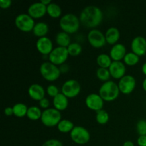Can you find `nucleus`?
Returning <instances> with one entry per match:
<instances>
[{"label":"nucleus","mask_w":146,"mask_h":146,"mask_svg":"<svg viewBox=\"0 0 146 146\" xmlns=\"http://www.w3.org/2000/svg\"><path fill=\"white\" fill-rule=\"evenodd\" d=\"M142 71H143V73L145 74V75H146V62L145 63V64H143V65Z\"/></svg>","instance_id":"obj_41"},{"label":"nucleus","mask_w":146,"mask_h":146,"mask_svg":"<svg viewBox=\"0 0 146 146\" xmlns=\"http://www.w3.org/2000/svg\"><path fill=\"white\" fill-rule=\"evenodd\" d=\"M108 69L111 76L116 79H121L125 76L126 72L125 64L121 61H113Z\"/></svg>","instance_id":"obj_15"},{"label":"nucleus","mask_w":146,"mask_h":146,"mask_svg":"<svg viewBox=\"0 0 146 146\" xmlns=\"http://www.w3.org/2000/svg\"><path fill=\"white\" fill-rule=\"evenodd\" d=\"M48 31V26L46 23L41 22L36 23L34 29H33V33L35 36L41 38V37L46 36V34Z\"/></svg>","instance_id":"obj_22"},{"label":"nucleus","mask_w":146,"mask_h":146,"mask_svg":"<svg viewBox=\"0 0 146 146\" xmlns=\"http://www.w3.org/2000/svg\"><path fill=\"white\" fill-rule=\"evenodd\" d=\"M41 121L42 123L47 127L58 125L61 121V113L56 108H47L42 112Z\"/></svg>","instance_id":"obj_5"},{"label":"nucleus","mask_w":146,"mask_h":146,"mask_svg":"<svg viewBox=\"0 0 146 146\" xmlns=\"http://www.w3.org/2000/svg\"><path fill=\"white\" fill-rule=\"evenodd\" d=\"M68 52L67 48L61 46H57L53 49L51 54L48 55L49 61L55 65H61L65 63L68 56Z\"/></svg>","instance_id":"obj_8"},{"label":"nucleus","mask_w":146,"mask_h":146,"mask_svg":"<svg viewBox=\"0 0 146 146\" xmlns=\"http://www.w3.org/2000/svg\"><path fill=\"white\" fill-rule=\"evenodd\" d=\"M42 146H63V144L57 139H50L46 141Z\"/></svg>","instance_id":"obj_34"},{"label":"nucleus","mask_w":146,"mask_h":146,"mask_svg":"<svg viewBox=\"0 0 146 146\" xmlns=\"http://www.w3.org/2000/svg\"><path fill=\"white\" fill-rule=\"evenodd\" d=\"M123 146H134V144L132 141H125V142L124 143Z\"/></svg>","instance_id":"obj_39"},{"label":"nucleus","mask_w":146,"mask_h":146,"mask_svg":"<svg viewBox=\"0 0 146 146\" xmlns=\"http://www.w3.org/2000/svg\"><path fill=\"white\" fill-rule=\"evenodd\" d=\"M61 8L58 4L51 2L47 6V13L52 18H58L61 15Z\"/></svg>","instance_id":"obj_26"},{"label":"nucleus","mask_w":146,"mask_h":146,"mask_svg":"<svg viewBox=\"0 0 146 146\" xmlns=\"http://www.w3.org/2000/svg\"><path fill=\"white\" fill-rule=\"evenodd\" d=\"M54 108L58 111H64L67 108L68 106V99L64 94L62 93H59L57 96H56L53 99Z\"/></svg>","instance_id":"obj_19"},{"label":"nucleus","mask_w":146,"mask_h":146,"mask_svg":"<svg viewBox=\"0 0 146 146\" xmlns=\"http://www.w3.org/2000/svg\"><path fill=\"white\" fill-rule=\"evenodd\" d=\"M61 91L68 98H74L78 96L81 91V84L76 80H67L63 84Z\"/></svg>","instance_id":"obj_9"},{"label":"nucleus","mask_w":146,"mask_h":146,"mask_svg":"<svg viewBox=\"0 0 146 146\" xmlns=\"http://www.w3.org/2000/svg\"><path fill=\"white\" fill-rule=\"evenodd\" d=\"M41 2L43 4H44V5L48 6V5H49L50 4H51V0H41Z\"/></svg>","instance_id":"obj_40"},{"label":"nucleus","mask_w":146,"mask_h":146,"mask_svg":"<svg viewBox=\"0 0 146 146\" xmlns=\"http://www.w3.org/2000/svg\"><path fill=\"white\" fill-rule=\"evenodd\" d=\"M56 41L58 46L65 47V48H67L71 44V38L68 33L63 31H60L57 34L56 36Z\"/></svg>","instance_id":"obj_21"},{"label":"nucleus","mask_w":146,"mask_h":146,"mask_svg":"<svg viewBox=\"0 0 146 146\" xmlns=\"http://www.w3.org/2000/svg\"><path fill=\"white\" fill-rule=\"evenodd\" d=\"M96 76L98 79L101 80V81H104V82H106V81H109L110 77L111 76L109 69H108V68H101V67H99L97 69Z\"/></svg>","instance_id":"obj_29"},{"label":"nucleus","mask_w":146,"mask_h":146,"mask_svg":"<svg viewBox=\"0 0 146 146\" xmlns=\"http://www.w3.org/2000/svg\"><path fill=\"white\" fill-rule=\"evenodd\" d=\"M104 17L103 11L99 7L94 5L86 7L81 11L79 19L81 24L88 28H94L101 23Z\"/></svg>","instance_id":"obj_1"},{"label":"nucleus","mask_w":146,"mask_h":146,"mask_svg":"<svg viewBox=\"0 0 146 146\" xmlns=\"http://www.w3.org/2000/svg\"><path fill=\"white\" fill-rule=\"evenodd\" d=\"M111 59H112V58H111V56H108V54H101L97 56L96 61L98 65L101 68H109V67L111 66V64H112L113 62V61H111Z\"/></svg>","instance_id":"obj_23"},{"label":"nucleus","mask_w":146,"mask_h":146,"mask_svg":"<svg viewBox=\"0 0 146 146\" xmlns=\"http://www.w3.org/2000/svg\"><path fill=\"white\" fill-rule=\"evenodd\" d=\"M96 119L98 123L104 125V124L106 123L109 120V115L105 110H100L96 112Z\"/></svg>","instance_id":"obj_31"},{"label":"nucleus","mask_w":146,"mask_h":146,"mask_svg":"<svg viewBox=\"0 0 146 146\" xmlns=\"http://www.w3.org/2000/svg\"><path fill=\"white\" fill-rule=\"evenodd\" d=\"M28 108L25 104L22 103H17L13 106V110H14V115L15 116L21 118L25 115H27Z\"/></svg>","instance_id":"obj_27"},{"label":"nucleus","mask_w":146,"mask_h":146,"mask_svg":"<svg viewBox=\"0 0 146 146\" xmlns=\"http://www.w3.org/2000/svg\"><path fill=\"white\" fill-rule=\"evenodd\" d=\"M11 0H0V7L2 9H7L11 6Z\"/></svg>","instance_id":"obj_36"},{"label":"nucleus","mask_w":146,"mask_h":146,"mask_svg":"<svg viewBox=\"0 0 146 146\" xmlns=\"http://www.w3.org/2000/svg\"><path fill=\"white\" fill-rule=\"evenodd\" d=\"M4 114L7 116H11V115H14V110H13V107H6L4 108Z\"/></svg>","instance_id":"obj_38"},{"label":"nucleus","mask_w":146,"mask_h":146,"mask_svg":"<svg viewBox=\"0 0 146 146\" xmlns=\"http://www.w3.org/2000/svg\"><path fill=\"white\" fill-rule=\"evenodd\" d=\"M120 89L118 85L114 81H109L104 82L99 88V95L104 101H112L118 97Z\"/></svg>","instance_id":"obj_2"},{"label":"nucleus","mask_w":146,"mask_h":146,"mask_svg":"<svg viewBox=\"0 0 146 146\" xmlns=\"http://www.w3.org/2000/svg\"><path fill=\"white\" fill-rule=\"evenodd\" d=\"M136 130L140 135H146V120H140L137 123Z\"/></svg>","instance_id":"obj_32"},{"label":"nucleus","mask_w":146,"mask_h":146,"mask_svg":"<svg viewBox=\"0 0 146 146\" xmlns=\"http://www.w3.org/2000/svg\"><path fill=\"white\" fill-rule=\"evenodd\" d=\"M120 91L124 94H129L133 91L136 86L135 78L131 75H125L118 82Z\"/></svg>","instance_id":"obj_11"},{"label":"nucleus","mask_w":146,"mask_h":146,"mask_svg":"<svg viewBox=\"0 0 146 146\" xmlns=\"http://www.w3.org/2000/svg\"><path fill=\"white\" fill-rule=\"evenodd\" d=\"M88 41L93 47L97 48L104 46L106 43L105 34L96 29H91L88 32Z\"/></svg>","instance_id":"obj_10"},{"label":"nucleus","mask_w":146,"mask_h":146,"mask_svg":"<svg viewBox=\"0 0 146 146\" xmlns=\"http://www.w3.org/2000/svg\"><path fill=\"white\" fill-rule=\"evenodd\" d=\"M137 143L139 146H146V135H140L137 140Z\"/></svg>","instance_id":"obj_37"},{"label":"nucleus","mask_w":146,"mask_h":146,"mask_svg":"<svg viewBox=\"0 0 146 146\" xmlns=\"http://www.w3.org/2000/svg\"><path fill=\"white\" fill-rule=\"evenodd\" d=\"M37 50L44 55H49L53 51V43L49 38L46 36L39 38L36 41Z\"/></svg>","instance_id":"obj_16"},{"label":"nucleus","mask_w":146,"mask_h":146,"mask_svg":"<svg viewBox=\"0 0 146 146\" xmlns=\"http://www.w3.org/2000/svg\"><path fill=\"white\" fill-rule=\"evenodd\" d=\"M67 50H68V54L73 56H76L79 55L82 51V47H81V44H78L77 42L71 43L68 47H67Z\"/></svg>","instance_id":"obj_30"},{"label":"nucleus","mask_w":146,"mask_h":146,"mask_svg":"<svg viewBox=\"0 0 146 146\" xmlns=\"http://www.w3.org/2000/svg\"><path fill=\"white\" fill-rule=\"evenodd\" d=\"M38 104H39L40 107H41L42 108H46V109H47L50 105V101L48 98H44L43 99H41V101H39V103H38Z\"/></svg>","instance_id":"obj_35"},{"label":"nucleus","mask_w":146,"mask_h":146,"mask_svg":"<svg viewBox=\"0 0 146 146\" xmlns=\"http://www.w3.org/2000/svg\"><path fill=\"white\" fill-rule=\"evenodd\" d=\"M15 25L17 28L24 32L33 31L35 22L34 19L29 14H20L15 18Z\"/></svg>","instance_id":"obj_6"},{"label":"nucleus","mask_w":146,"mask_h":146,"mask_svg":"<svg viewBox=\"0 0 146 146\" xmlns=\"http://www.w3.org/2000/svg\"><path fill=\"white\" fill-rule=\"evenodd\" d=\"M85 103L88 108L96 112L102 110L104 107V100L99 94H91L87 96Z\"/></svg>","instance_id":"obj_12"},{"label":"nucleus","mask_w":146,"mask_h":146,"mask_svg":"<svg viewBox=\"0 0 146 146\" xmlns=\"http://www.w3.org/2000/svg\"><path fill=\"white\" fill-rule=\"evenodd\" d=\"M132 52L137 54L138 56L145 55L146 54V39L143 36L135 37L131 42Z\"/></svg>","instance_id":"obj_13"},{"label":"nucleus","mask_w":146,"mask_h":146,"mask_svg":"<svg viewBox=\"0 0 146 146\" xmlns=\"http://www.w3.org/2000/svg\"><path fill=\"white\" fill-rule=\"evenodd\" d=\"M143 88L146 91V78L143 81Z\"/></svg>","instance_id":"obj_42"},{"label":"nucleus","mask_w":146,"mask_h":146,"mask_svg":"<svg viewBox=\"0 0 146 146\" xmlns=\"http://www.w3.org/2000/svg\"><path fill=\"white\" fill-rule=\"evenodd\" d=\"M124 63L128 66H134L137 64L139 61L140 58L137 54H134L133 52L127 53L123 58Z\"/></svg>","instance_id":"obj_28"},{"label":"nucleus","mask_w":146,"mask_h":146,"mask_svg":"<svg viewBox=\"0 0 146 146\" xmlns=\"http://www.w3.org/2000/svg\"><path fill=\"white\" fill-rule=\"evenodd\" d=\"M120 36H121L120 31L116 27H110L107 29L105 34L106 43L113 45L116 44V42L119 40Z\"/></svg>","instance_id":"obj_20"},{"label":"nucleus","mask_w":146,"mask_h":146,"mask_svg":"<svg viewBox=\"0 0 146 146\" xmlns=\"http://www.w3.org/2000/svg\"><path fill=\"white\" fill-rule=\"evenodd\" d=\"M46 13H47V6L43 4L41 1L33 3L28 8V14L33 19L41 18Z\"/></svg>","instance_id":"obj_14"},{"label":"nucleus","mask_w":146,"mask_h":146,"mask_svg":"<svg viewBox=\"0 0 146 146\" xmlns=\"http://www.w3.org/2000/svg\"><path fill=\"white\" fill-rule=\"evenodd\" d=\"M71 138L74 143L78 145H84L89 141L91 135L88 130L84 127L77 125L70 133Z\"/></svg>","instance_id":"obj_7"},{"label":"nucleus","mask_w":146,"mask_h":146,"mask_svg":"<svg viewBox=\"0 0 146 146\" xmlns=\"http://www.w3.org/2000/svg\"><path fill=\"white\" fill-rule=\"evenodd\" d=\"M80 19L76 15L71 13L66 14L61 18L59 21V25L63 31L73 34L76 32L79 29Z\"/></svg>","instance_id":"obj_3"},{"label":"nucleus","mask_w":146,"mask_h":146,"mask_svg":"<svg viewBox=\"0 0 146 146\" xmlns=\"http://www.w3.org/2000/svg\"><path fill=\"white\" fill-rule=\"evenodd\" d=\"M46 92L50 96L53 97V98H54L56 96H57L59 94L58 88H57V86H56L55 85H54V84H51V85H49L47 87Z\"/></svg>","instance_id":"obj_33"},{"label":"nucleus","mask_w":146,"mask_h":146,"mask_svg":"<svg viewBox=\"0 0 146 146\" xmlns=\"http://www.w3.org/2000/svg\"><path fill=\"white\" fill-rule=\"evenodd\" d=\"M74 124L73 123L72 121L67 119H63L59 122V123L57 125L58 130L61 133H66L71 132L74 128Z\"/></svg>","instance_id":"obj_24"},{"label":"nucleus","mask_w":146,"mask_h":146,"mask_svg":"<svg viewBox=\"0 0 146 146\" xmlns=\"http://www.w3.org/2000/svg\"><path fill=\"white\" fill-rule=\"evenodd\" d=\"M126 48L123 44H116L111 48L110 56L113 61H121L126 55Z\"/></svg>","instance_id":"obj_18"},{"label":"nucleus","mask_w":146,"mask_h":146,"mask_svg":"<svg viewBox=\"0 0 146 146\" xmlns=\"http://www.w3.org/2000/svg\"><path fill=\"white\" fill-rule=\"evenodd\" d=\"M40 73L46 80L48 81H54L59 78L61 72L56 65L50 61H46L40 66Z\"/></svg>","instance_id":"obj_4"},{"label":"nucleus","mask_w":146,"mask_h":146,"mask_svg":"<svg viewBox=\"0 0 146 146\" xmlns=\"http://www.w3.org/2000/svg\"><path fill=\"white\" fill-rule=\"evenodd\" d=\"M42 112L38 106H31L28 108L27 116L31 121H37L41 119Z\"/></svg>","instance_id":"obj_25"},{"label":"nucleus","mask_w":146,"mask_h":146,"mask_svg":"<svg viewBox=\"0 0 146 146\" xmlns=\"http://www.w3.org/2000/svg\"><path fill=\"white\" fill-rule=\"evenodd\" d=\"M28 94L32 99L35 101H41L45 98V90L44 87L38 84H31L28 89Z\"/></svg>","instance_id":"obj_17"}]
</instances>
